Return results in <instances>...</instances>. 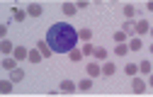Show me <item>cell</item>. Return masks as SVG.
Returning a JSON list of instances; mask_svg holds the SVG:
<instances>
[{
    "mask_svg": "<svg viewBox=\"0 0 153 97\" xmlns=\"http://www.w3.org/2000/svg\"><path fill=\"white\" fill-rule=\"evenodd\" d=\"M44 41L49 44L51 53H68V51L75 49V44H78V32H75L68 22H56V24L49 27Z\"/></svg>",
    "mask_w": 153,
    "mask_h": 97,
    "instance_id": "1",
    "label": "cell"
},
{
    "mask_svg": "<svg viewBox=\"0 0 153 97\" xmlns=\"http://www.w3.org/2000/svg\"><path fill=\"white\" fill-rule=\"evenodd\" d=\"M114 73H117V66H114L112 61H105V66H100V75H105V78H112Z\"/></svg>",
    "mask_w": 153,
    "mask_h": 97,
    "instance_id": "2",
    "label": "cell"
},
{
    "mask_svg": "<svg viewBox=\"0 0 153 97\" xmlns=\"http://www.w3.org/2000/svg\"><path fill=\"white\" fill-rule=\"evenodd\" d=\"M148 19H139V22H134V34H146L148 32Z\"/></svg>",
    "mask_w": 153,
    "mask_h": 97,
    "instance_id": "3",
    "label": "cell"
},
{
    "mask_svg": "<svg viewBox=\"0 0 153 97\" xmlns=\"http://www.w3.org/2000/svg\"><path fill=\"white\" fill-rule=\"evenodd\" d=\"M36 51L42 53V58H49V56H51V49H49V44L44 41V39H39V41H36Z\"/></svg>",
    "mask_w": 153,
    "mask_h": 97,
    "instance_id": "4",
    "label": "cell"
},
{
    "mask_svg": "<svg viewBox=\"0 0 153 97\" xmlns=\"http://www.w3.org/2000/svg\"><path fill=\"white\" fill-rule=\"evenodd\" d=\"M12 58H15L17 63H20V61H27V49H25V46H15V51H12Z\"/></svg>",
    "mask_w": 153,
    "mask_h": 97,
    "instance_id": "5",
    "label": "cell"
},
{
    "mask_svg": "<svg viewBox=\"0 0 153 97\" xmlns=\"http://www.w3.org/2000/svg\"><path fill=\"white\" fill-rule=\"evenodd\" d=\"M22 80H25V70H22V68L10 70V83H22Z\"/></svg>",
    "mask_w": 153,
    "mask_h": 97,
    "instance_id": "6",
    "label": "cell"
},
{
    "mask_svg": "<svg viewBox=\"0 0 153 97\" xmlns=\"http://www.w3.org/2000/svg\"><path fill=\"white\" fill-rule=\"evenodd\" d=\"M25 17H27V12L25 10H20V7H12V22H25Z\"/></svg>",
    "mask_w": 153,
    "mask_h": 97,
    "instance_id": "7",
    "label": "cell"
},
{
    "mask_svg": "<svg viewBox=\"0 0 153 97\" xmlns=\"http://www.w3.org/2000/svg\"><path fill=\"white\" fill-rule=\"evenodd\" d=\"M134 22H136V19H124V27H122V32H124L126 36H136V34H134Z\"/></svg>",
    "mask_w": 153,
    "mask_h": 97,
    "instance_id": "8",
    "label": "cell"
},
{
    "mask_svg": "<svg viewBox=\"0 0 153 97\" xmlns=\"http://www.w3.org/2000/svg\"><path fill=\"white\" fill-rule=\"evenodd\" d=\"M88 75H90V78H100V63H97V61H92V63L88 66Z\"/></svg>",
    "mask_w": 153,
    "mask_h": 97,
    "instance_id": "9",
    "label": "cell"
},
{
    "mask_svg": "<svg viewBox=\"0 0 153 97\" xmlns=\"http://www.w3.org/2000/svg\"><path fill=\"white\" fill-rule=\"evenodd\" d=\"M27 15H29V17H39V15H42V5H39V3H32V5L27 7Z\"/></svg>",
    "mask_w": 153,
    "mask_h": 97,
    "instance_id": "10",
    "label": "cell"
},
{
    "mask_svg": "<svg viewBox=\"0 0 153 97\" xmlns=\"http://www.w3.org/2000/svg\"><path fill=\"white\" fill-rule=\"evenodd\" d=\"M141 46H143V41H141V39H139V36H131V39H129V46H126V49H131V51H139Z\"/></svg>",
    "mask_w": 153,
    "mask_h": 97,
    "instance_id": "11",
    "label": "cell"
},
{
    "mask_svg": "<svg viewBox=\"0 0 153 97\" xmlns=\"http://www.w3.org/2000/svg\"><path fill=\"white\" fill-rule=\"evenodd\" d=\"M131 87H134V92H143V90H146V83L141 80V78H134V80H131Z\"/></svg>",
    "mask_w": 153,
    "mask_h": 97,
    "instance_id": "12",
    "label": "cell"
},
{
    "mask_svg": "<svg viewBox=\"0 0 153 97\" xmlns=\"http://www.w3.org/2000/svg\"><path fill=\"white\" fill-rule=\"evenodd\" d=\"M0 51H3V53H12V51H15L12 41H7V39H0Z\"/></svg>",
    "mask_w": 153,
    "mask_h": 97,
    "instance_id": "13",
    "label": "cell"
},
{
    "mask_svg": "<svg viewBox=\"0 0 153 97\" xmlns=\"http://www.w3.org/2000/svg\"><path fill=\"white\" fill-rule=\"evenodd\" d=\"M92 56L97 58V61H107V49H105V46H97V49L92 51Z\"/></svg>",
    "mask_w": 153,
    "mask_h": 97,
    "instance_id": "14",
    "label": "cell"
},
{
    "mask_svg": "<svg viewBox=\"0 0 153 97\" xmlns=\"http://www.w3.org/2000/svg\"><path fill=\"white\" fill-rule=\"evenodd\" d=\"M78 39H80L83 44H90V39H92V32H90V29H80V32H78Z\"/></svg>",
    "mask_w": 153,
    "mask_h": 97,
    "instance_id": "15",
    "label": "cell"
},
{
    "mask_svg": "<svg viewBox=\"0 0 153 97\" xmlns=\"http://www.w3.org/2000/svg\"><path fill=\"white\" fill-rule=\"evenodd\" d=\"M27 61H29V63H39V61H42V53L36 51V49H34V51H27Z\"/></svg>",
    "mask_w": 153,
    "mask_h": 97,
    "instance_id": "16",
    "label": "cell"
},
{
    "mask_svg": "<svg viewBox=\"0 0 153 97\" xmlns=\"http://www.w3.org/2000/svg\"><path fill=\"white\" fill-rule=\"evenodd\" d=\"M75 87H78V85H75L73 80H63L61 83V92H75Z\"/></svg>",
    "mask_w": 153,
    "mask_h": 97,
    "instance_id": "17",
    "label": "cell"
},
{
    "mask_svg": "<svg viewBox=\"0 0 153 97\" xmlns=\"http://www.w3.org/2000/svg\"><path fill=\"white\" fill-rule=\"evenodd\" d=\"M3 68H5V70H15V68H17V61H15L12 56H10V58H3Z\"/></svg>",
    "mask_w": 153,
    "mask_h": 97,
    "instance_id": "18",
    "label": "cell"
},
{
    "mask_svg": "<svg viewBox=\"0 0 153 97\" xmlns=\"http://www.w3.org/2000/svg\"><path fill=\"white\" fill-rule=\"evenodd\" d=\"M61 10H63V15H75V12H78V10H75V3H63Z\"/></svg>",
    "mask_w": 153,
    "mask_h": 97,
    "instance_id": "19",
    "label": "cell"
},
{
    "mask_svg": "<svg viewBox=\"0 0 153 97\" xmlns=\"http://www.w3.org/2000/svg\"><path fill=\"white\" fill-rule=\"evenodd\" d=\"M78 87H80V90H90V87H92V78H83V80L78 83Z\"/></svg>",
    "mask_w": 153,
    "mask_h": 97,
    "instance_id": "20",
    "label": "cell"
},
{
    "mask_svg": "<svg viewBox=\"0 0 153 97\" xmlns=\"http://www.w3.org/2000/svg\"><path fill=\"white\" fill-rule=\"evenodd\" d=\"M124 15H126V19H134V15H136V7H134V5H124Z\"/></svg>",
    "mask_w": 153,
    "mask_h": 97,
    "instance_id": "21",
    "label": "cell"
},
{
    "mask_svg": "<svg viewBox=\"0 0 153 97\" xmlns=\"http://www.w3.org/2000/svg\"><path fill=\"white\" fill-rule=\"evenodd\" d=\"M114 53H117L119 58H122V56H126V53H129V49H126V44H117V49H114Z\"/></svg>",
    "mask_w": 153,
    "mask_h": 97,
    "instance_id": "22",
    "label": "cell"
},
{
    "mask_svg": "<svg viewBox=\"0 0 153 97\" xmlns=\"http://www.w3.org/2000/svg\"><path fill=\"white\" fill-rule=\"evenodd\" d=\"M124 70H126V75H131V78H134V75H136V70H139V66H136V63H126V68H124Z\"/></svg>",
    "mask_w": 153,
    "mask_h": 97,
    "instance_id": "23",
    "label": "cell"
},
{
    "mask_svg": "<svg viewBox=\"0 0 153 97\" xmlns=\"http://www.w3.org/2000/svg\"><path fill=\"white\" fill-rule=\"evenodd\" d=\"M68 53H71V61H73V63H78L80 58H83V53H80L78 49H73V51H68Z\"/></svg>",
    "mask_w": 153,
    "mask_h": 97,
    "instance_id": "24",
    "label": "cell"
},
{
    "mask_svg": "<svg viewBox=\"0 0 153 97\" xmlns=\"http://www.w3.org/2000/svg\"><path fill=\"white\" fill-rule=\"evenodd\" d=\"M124 41H126V34H124V32L119 29L117 34H114V44H124Z\"/></svg>",
    "mask_w": 153,
    "mask_h": 97,
    "instance_id": "25",
    "label": "cell"
},
{
    "mask_svg": "<svg viewBox=\"0 0 153 97\" xmlns=\"http://www.w3.org/2000/svg\"><path fill=\"white\" fill-rule=\"evenodd\" d=\"M92 51H95V46H92V44H83V49H80V53H83V56H92Z\"/></svg>",
    "mask_w": 153,
    "mask_h": 97,
    "instance_id": "26",
    "label": "cell"
},
{
    "mask_svg": "<svg viewBox=\"0 0 153 97\" xmlns=\"http://www.w3.org/2000/svg\"><path fill=\"white\" fill-rule=\"evenodd\" d=\"M12 90V83L10 80H0V92H10Z\"/></svg>",
    "mask_w": 153,
    "mask_h": 97,
    "instance_id": "27",
    "label": "cell"
},
{
    "mask_svg": "<svg viewBox=\"0 0 153 97\" xmlns=\"http://www.w3.org/2000/svg\"><path fill=\"white\" fill-rule=\"evenodd\" d=\"M139 70L148 75V73H151V61H141V66H139Z\"/></svg>",
    "mask_w": 153,
    "mask_h": 97,
    "instance_id": "28",
    "label": "cell"
},
{
    "mask_svg": "<svg viewBox=\"0 0 153 97\" xmlns=\"http://www.w3.org/2000/svg\"><path fill=\"white\" fill-rule=\"evenodd\" d=\"M83 7H88V3L85 0H78V3H75V10H83Z\"/></svg>",
    "mask_w": 153,
    "mask_h": 97,
    "instance_id": "29",
    "label": "cell"
}]
</instances>
